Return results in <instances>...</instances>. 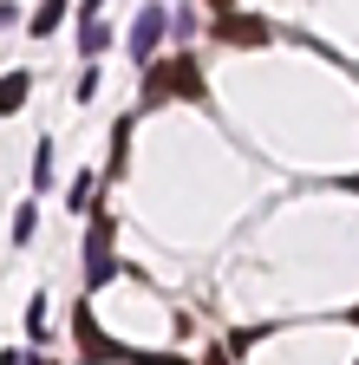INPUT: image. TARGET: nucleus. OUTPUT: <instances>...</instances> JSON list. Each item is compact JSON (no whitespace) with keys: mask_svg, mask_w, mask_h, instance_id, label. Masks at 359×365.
<instances>
[{"mask_svg":"<svg viewBox=\"0 0 359 365\" xmlns=\"http://www.w3.org/2000/svg\"><path fill=\"white\" fill-rule=\"evenodd\" d=\"M216 39H222V46H268V20L222 14V20H216Z\"/></svg>","mask_w":359,"mask_h":365,"instance_id":"1","label":"nucleus"},{"mask_svg":"<svg viewBox=\"0 0 359 365\" xmlns=\"http://www.w3.org/2000/svg\"><path fill=\"white\" fill-rule=\"evenodd\" d=\"M85 255H92V261H85V281L105 287V281H111V228H105V222H92V242H85Z\"/></svg>","mask_w":359,"mask_h":365,"instance_id":"2","label":"nucleus"},{"mask_svg":"<svg viewBox=\"0 0 359 365\" xmlns=\"http://www.w3.org/2000/svg\"><path fill=\"white\" fill-rule=\"evenodd\" d=\"M157 39H163V7H144L138 26H131V59H151Z\"/></svg>","mask_w":359,"mask_h":365,"instance_id":"3","label":"nucleus"},{"mask_svg":"<svg viewBox=\"0 0 359 365\" xmlns=\"http://www.w3.org/2000/svg\"><path fill=\"white\" fill-rule=\"evenodd\" d=\"M20 98H26V72H7L0 78V111H20Z\"/></svg>","mask_w":359,"mask_h":365,"instance_id":"4","label":"nucleus"},{"mask_svg":"<svg viewBox=\"0 0 359 365\" xmlns=\"http://www.w3.org/2000/svg\"><path fill=\"white\" fill-rule=\"evenodd\" d=\"M59 20H66V0H46V7H39V14H33V20H26V26H33V33H39V39H46V33H53V26H59Z\"/></svg>","mask_w":359,"mask_h":365,"instance_id":"5","label":"nucleus"},{"mask_svg":"<svg viewBox=\"0 0 359 365\" xmlns=\"http://www.w3.org/2000/svg\"><path fill=\"white\" fill-rule=\"evenodd\" d=\"M79 53H105V14L79 26Z\"/></svg>","mask_w":359,"mask_h":365,"instance_id":"6","label":"nucleus"},{"mask_svg":"<svg viewBox=\"0 0 359 365\" xmlns=\"http://www.w3.org/2000/svg\"><path fill=\"white\" fill-rule=\"evenodd\" d=\"M79 14H85V20H98V14H105V0H79Z\"/></svg>","mask_w":359,"mask_h":365,"instance_id":"7","label":"nucleus"},{"mask_svg":"<svg viewBox=\"0 0 359 365\" xmlns=\"http://www.w3.org/2000/svg\"><path fill=\"white\" fill-rule=\"evenodd\" d=\"M209 7H216V14H229V0H209Z\"/></svg>","mask_w":359,"mask_h":365,"instance_id":"8","label":"nucleus"},{"mask_svg":"<svg viewBox=\"0 0 359 365\" xmlns=\"http://www.w3.org/2000/svg\"><path fill=\"white\" fill-rule=\"evenodd\" d=\"M0 365H20V359H14V352H0Z\"/></svg>","mask_w":359,"mask_h":365,"instance_id":"9","label":"nucleus"}]
</instances>
